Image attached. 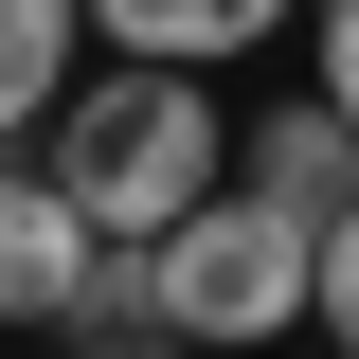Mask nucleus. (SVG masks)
I'll use <instances>...</instances> for the list:
<instances>
[{
    "mask_svg": "<svg viewBox=\"0 0 359 359\" xmlns=\"http://www.w3.org/2000/svg\"><path fill=\"white\" fill-rule=\"evenodd\" d=\"M36 162L90 198V233L162 252V233L233 180V126H216V90H198V72H162V54H108V72L54 108V144H36Z\"/></svg>",
    "mask_w": 359,
    "mask_h": 359,
    "instance_id": "obj_1",
    "label": "nucleus"
},
{
    "mask_svg": "<svg viewBox=\"0 0 359 359\" xmlns=\"http://www.w3.org/2000/svg\"><path fill=\"white\" fill-rule=\"evenodd\" d=\"M162 306H180L198 359H269L287 323H323V233L287 216V198H252V180H216V198L162 233Z\"/></svg>",
    "mask_w": 359,
    "mask_h": 359,
    "instance_id": "obj_2",
    "label": "nucleus"
},
{
    "mask_svg": "<svg viewBox=\"0 0 359 359\" xmlns=\"http://www.w3.org/2000/svg\"><path fill=\"white\" fill-rule=\"evenodd\" d=\"M90 198L54 162H0V323H72V287H90Z\"/></svg>",
    "mask_w": 359,
    "mask_h": 359,
    "instance_id": "obj_3",
    "label": "nucleus"
},
{
    "mask_svg": "<svg viewBox=\"0 0 359 359\" xmlns=\"http://www.w3.org/2000/svg\"><path fill=\"white\" fill-rule=\"evenodd\" d=\"M233 180H252V198H287L306 233H341V216H359V126L306 90V108H269V126H252V162H233Z\"/></svg>",
    "mask_w": 359,
    "mask_h": 359,
    "instance_id": "obj_4",
    "label": "nucleus"
},
{
    "mask_svg": "<svg viewBox=\"0 0 359 359\" xmlns=\"http://www.w3.org/2000/svg\"><path fill=\"white\" fill-rule=\"evenodd\" d=\"M54 341H72V359H198V341H180V306H162V252H126V233L90 252V287H72Z\"/></svg>",
    "mask_w": 359,
    "mask_h": 359,
    "instance_id": "obj_5",
    "label": "nucleus"
},
{
    "mask_svg": "<svg viewBox=\"0 0 359 359\" xmlns=\"http://www.w3.org/2000/svg\"><path fill=\"white\" fill-rule=\"evenodd\" d=\"M90 36L108 54H162V72H216V54L287 36V0H90Z\"/></svg>",
    "mask_w": 359,
    "mask_h": 359,
    "instance_id": "obj_6",
    "label": "nucleus"
},
{
    "mask_svg": "<svg viewBox=\"0 0 359 359\" xmlns=\"http://www.w3.org/2000/svg\"><path fill=\"white\" fill-rule=\"evenodd\" d=\"M72 36H90V0H0V144L72 108Z\"/></svg>",
    "mask_w": 359,
    "mask_h": 359,
    "instance_id": "obj_7",
    "label": "nucleus"
},
{
    "mask_svg": "<svg viewBox=\"0 0 359 359\" xmlns=\"http://www.w3.org/2000/svg\"><path fill=\"white\" fill-rule=\"evenodd\" d=\"M306 54H323L306 90H323V108H341V126H359V0H323V36H306Z\"/></svg>",
    "mask_w": 359,
    "mask_h": 359,
    "instance_id": "obj_8",
    "label": "nucleus"
},
{
    "mask_svg": "<svg viewBox=\"0 0 359 359\" xmlns=\"http://www.w3.org/2000/svg\"><path fill=\"white\" fill-rule=\"evenodd\" d=\"M323 341H341V359H359V216H341V233H323Z\"/></svg>",
    "mask_w": 359,
    "mask_h": 359,
    "instance_id": "obj_9",
    "label": "nucleus"
}]
</instances>
